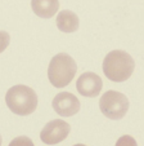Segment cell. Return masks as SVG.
I'll return each instance as SVG.
<instances>
[{
  "label": "cell",
  "instance_id": "obj_1",
  "mask_svg": "<svg viewBox=\"0 0 144 146\" xmlns=\"http://www.w3.org/2000/svg\"><path fill=\"white\" fill-rule=\"evenodd\" d=\"M134 69H135V64L133 57L125 50H112L104 57V75L112 82L121 83L128 80L133 75Z\"/></svg>",
  "mask_w": 144,
  "mask_h": 146
},
{
  "label": "cell",
  "instance_id": "obj_2",
  "mask_svg": "<svg viewBox=\"0 0 144 146\" xmlns=\"http://www.w3.org/2000/svg\"><path fill=\"white\" fill-rule=\"evenodd\" d=\"M5 102L9 110L16 115H30L37 108V94L32 88L23 84H18L5 94Z\"/></svg>",
  "mask_w": 144,
  "mask_h": 146
},
{
  "label": "cell",
  "instance_id": "obj_3",
  "mask_svg": "<svg viewBox=\"0 0 144 146\" xmlns=\"http://www.w3.org/2000/svg\"><path fill=\"white\" fill-rule=\"evenodd\" d=\"M76 71L77 65L74 58L67 53H58L50 60L48 67V78L53 87L63 88L72 82Z\"/></svg>",
  "mask_w": 144,
  "mask_h": 146
},
{
  "label": "cell",
  "instance_id": "obj_4",
  "mask_svg": "<svg viewBox=\"0 0 144 146\" xmlns=\"http://www.w3.org/2000/svg\"><path fill=\"white\" fill-rule=\"evenodd\" d=\"M102 114L112 120L122 119L129 110V100L125 94L117 91H107L99 100Z\"/></svg>",
  "mask_w": 144,
  "mask_h": 146
},
{
  "label": "cell",
  "instance_id": "obj_5",
  "mask_svg": "<svg viewBox=\"0 0 144 146\" xmlns=\"http://www.w3.org/2000/svg\"><path fill=\"white\" fill-rule=\"evenodd\" d=\"M71 127L70 124L60 119H54L45 124L40 133V138L46 145H57V143L64 141L70 135Z\"/></svg>",
  "mask_w": 144,
  "mask_h": 146
},
{
  "label": "cell",
  "instance_id": "obj_6",
  "mask_svg": "<svg viewBox=\"0 0 144 146\" xmlns=\"http://www.w3.org/2000/svg\"><path fill=\"white\" fill-rule=\"evenodd\" d=\"M53 109L60 116H72L80 111V101L70 92H60L53 100Z\"/></svg>",
  "mask_w": 144,
  "mask_h": 146
},
{
  "label": "cell",
  "instance_id": "obj_7",
  "mask_svg": "<svg viewBox=\"0 0 144 146\" xmlns=\"http://www.w3.org/2000/svg\"><path fill=\"white\" fill-rule=\"evenodd\" d=\"M76 88L80 94L85 97H97L102 92L103 82L99 75L94 72H84L76 82Z\"/></svg>",
  "mask_w": 144,
  "mask_h": 146
},
{
  "label": "cell",
  "instance_id": "obj_8",
  "mask_svg": "<svg viewBox=\"0 0 144 146\" xmlns=\"http://www.w3.org/2000/svg\"><path fill=\"white\" fill-rule=\"evenodd\" d=\"M34 13L40 18H52L59 9L58 0H31Z\"/></svg>",
  "mask_w": 144,
  "mask_h": 146
},
{
  "label": "cell",
  "instance_id": "obj_9",
  "mask_svg": "<svg viewBox=\"0 0 144 146\" xmlns=\"http://www.w3.org/2000/svg\"><path fill=\"white\" fill-rule=\"evenodd\" d=\"M57 27L59 29L62 33H75L77 31L80 25V21H79V17H77L76 13L71 11H60L57 16Z\"/></svg>",
  "mask_w": 144,
  "mask_h": 146
},
{
  "label": "cell",
  "instance_id": "obj_10",
  "mask_svg": "<svg viewBox=\"0 0 144 146\" xmlns=\"http://www.w3.org/2000/svg\"><path fill=\"white\" fill-rule=\"evenodd\" d=\"M8 146H35L30 137L27 136H18V137L13 138Z\"/></svg>",
  "mask_w": 144,
  "mask_h": 146
},
{
  "label": "cell",
  "instance_id": "obj_11",
  "mask_svg": "<svg viewBox=\"0 0 144 146\" xmlns=\"http://www.w3.org/2000/svg\"><path fill=\"white\" fill-rule=\"evenodd\" d=\"M114 146H138V143H136L135 138H134L133 136L125 135V136H121V137L117 140Z\"/></svg>",
  "mask_w": 144,
  "mask_h": 146
},
{
  "label": "cell",
  "instance_id": "obj_12",
  "mask_svg": "<svg viewBox=\"0 0 144 146\" xmlns=\"http://www.w3.org/2000/svg\"><path fill=\"white\" fill-rule=\"evenodd\" d=\"M11 43V36L5 31H0V53H3Z\"/></svg>",
  "mask_w": 144,
  "mask_h": 146
},
{
  "label": "cell",
  "instance_id": "obj_13",
  "mask_svg": "<svg viewBox=\"0 0 144 146\" xmlns=\"http://www.w3.org/2000/svg\"><path fill=\"white\" fill-rule=\"evenodd\" d=\"M74 146H86V145H82V143H76V145H74Z\"/></svg>",
  "mask_w": 144,
  "mask_h": 146
},
{
  "label": "cell",
  "instance_id": "obj_14",
  "mask_svg": "<svg viewBox=\"0 0 144 146\" xmlns=\"http://www.w3.org/2000/svg\"><path fill=\"white\" fill-rule=\"evenodd\" d=\"M1 142H3V138H1V136H0V146H1Z\"/></svg>",
  "mask_w": 144,
  "mask_h": 146
}]
</instances>
